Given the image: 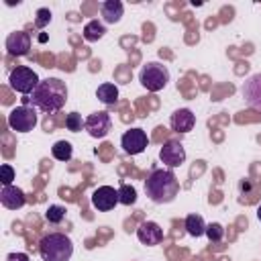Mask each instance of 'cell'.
Returning a JSON list of instances; mask_svg holds the SVG:
<instances>
[{
  "label": "cell",
  "mask_w": 261,
  "mask_h": 261,
  "mask_svg": "<svg viewBox=\"0 0 261 261\" xmlns=\"http://www.w3.org/2000/svg\"><path fill=\"white\" fill-rule=\"evenodd\" d=\"M96 96H98V100H100L102 104L112 106V104H116V100H118V88H116L114 84H110V82H104V84L98 86Z\"/></svg>",
  "instance_id": "obj_17"
},
{
  "label": "cell",
  "mask_w": 261,
  "mask_h": 261,
  "mask_svg": "<svg viewBox=\"0 0 261 261\" xmlns=\"http://www.w3.org/2000/svg\"><path fill=\"white\" fill-rule=\"evenodd\" d=\"M159 159H161V163L167 165V169L179 167L186 161V149H184V145L179 141L169 139V141L163 143V147L159 151Z\"/></svg>",
  "instance_id": "obj_8"
},
{
  "label": "cell",
  "mask_w": 261,
  "mask_h": 261,
  "mask_svg": "<svg viewBox=\"0 0 261 261\" xmlns=\"http://www.w3.org/2000/svg\"><path fill=\"white\" fill-rule=\"evenodd\" d=\"M39 75L31 69V67H27V65H18V67H14L12 71H10V75H8V84H10V88L14 90V92H18V94H33V90L39 86Z\"/></svg>",
  "instance_id": "obj_5"
},
{
  "label": "cell",
  "mask_w": 261,
  "mask_h": 261,
  "mask_svg": "<svg viewBox=\"0 0 261 261\" xmlns=\"http://www.w3.org/2000/svg\"><path fill=\"white\" fill-rule=\"evenodd\" d=\"M137 202V190L128 184H122L118 188V204H124V206H133Z\"/></svg>",
  "instance_id": "obj_23"
},
{
  "label": "cell",
  "mask_w": 261,
  "mask_h": 261,
  "mask_svg": "<svg viewBox=\"0 0 261 261\" xmlns=\"http://www.w3.org/2000/svg\"><path fill=\"white\" fill-rule=\"evenodd\" d=\"M6 261H31V259H29L27 253H10V255L6 257Z\"/></svg>",
  "instance_id": "obj_28"
},
{
  "label": "cell",
  "mask_w": 261,
  "mask_h": 261,
  "mask_svg": "<svg viewBox=\"0 0 261 261\" xmlns=\"http://www.w3.org/2000/svg\"><path fill=\"white\" fill-rule=\"evenodd\" d=\"M31 102H33L35 108H39L41 112H47V114H53V112L61 110L67 102L65 82H61L59 77L41 80L39 86L31 94Z\"/></svg>",
  "instance_id": "obj_1"
},
{
  "label": "cell",
  "mask_w": 261,
  "mask_h": 261,
  "mask_svg": "<svg viewBox=\"0 0 261 261\" xmlns=\"http://www.w3.org/2000/svg\"><path fill=\"white\" fill-rule=\"evenodd\" d=\"M186 230H188V234L190 237H202V234H206V222H204V218L200 216V214H188L186 216Z\"/></svg>",
  "instance_id": "obj_19"
},
{
  "label": "cell",
  "mask_w": 261,
  "mask_h": 261,
  "mask_svg": "<svg viewBox=\"0 0 261 261\" xmlns=\"http://www.w3.org/2000/svg\"><path fill=\"white\" fill-rule=\"evenodd\" d=\"M239 194H241V198H239L241 202L253 204L257 200V196H259V188H257V184L253 179H241L239 181Z\"/></svg>",
  "instance_id": "obj_18"
},
{
  "label": "cell",
  "mask_w": 261,
  "mask_h": 261,
  "mask_svg": "<svg viewBox=\"0 0 261 261\" xmlns=\"http://www.w3.org/2000/svg\"><path fill=\"white\" fill-rule=\"evenodd\" d=\"M100 14H102L104 22L116 24L124 14V6H122L120 0H106V2L100 4Z\"/></svg>",
  "instance_id": "obj_16"
},
{
  "label": "cell",
  "mask_w": 261,
  "mask_h": 261,
  "mask_svg": "<svg viewBox=\"0 0 261 261\" xmlns=\"http://www.w3.org/2000/svg\"><path fill=\"white\" fill-rule=\"evenodd\" d=\"M0 179L4 186H12V179H14V169L8 165V163H2L0 165Z\"/></svg>",
  "instance_id": "obj_27"
},
{
  "label": "cell",
  "mask_w": 261,
  "mask_h": 261,
  "mask_svg": "<svg viewBox=\"0 0 261 261\" xmlns=\"http://www.w3.org/2000/svg\"><path fill=\"white\" fill-rule=\"evenodd\" d=\"M51 155L57 159V161H69L71 155H73V147L69 141H57L53 147H51Z\"/></svg>",
  "instance_id": "obj_21"
},
{
  "label": "cell",
  "mask_w": 261,
  "mask_h": 261,
  "mask_svg": "<svg viewBox=\"0 0 261 261\" xmlns=\"http://www.w3.org/2000/svg\"><path fill=\"white\" fill-rule=\"evenodd\" d=\"M139 82L149 92H159L169 84V69L159 61H149L141 67Z\"/></svg>",
  "instance_id": "obj_4"
},
{
  "label": "cell",
  "mask_w": 261,
  "mask_h": 261,
  "mask_svg": "<svg viewBox=\"0 0 261 261\" xmlns=\"http://www.w3.org/2000/svg\"><path fill=\"white\" fill-rule=\"evenodd\" d=\"M169 124H171V128H173L175 133H179V135L190 133V130L194 128V124H196V114H194L190 108H177V110L171 114Z\"/></svg>",
  "instance_id": "obj_14"
},
{
  "label": "cell",
  "mask_w": 261,
  "mask_h": 261,
  "mask_svg": "<svg viewBox=\"0 0 261 261\" xmlns=\"http://www.w3.org/2000/svg\"><path fill=\"white\" fill-rule=\"evenodd\" d=\"M118 204V190L112 186H100L92 192V206L100 212H108Z\"/></svg>",
  "instance_id": "obj_10"
},
{
  "label": "cell",
  "mask_w": 261,
  "mask_h": 261,
  "mask_svg": "<svg viewBox=\"0 0 261 261\" xmlns=\"http://www.w3.org/2000/svg\"><path fill=\"white\" fill-rule=\"evenodd\" d=\"M31 49V35L24 31H14L6 37V51L14 57H22L27 55Z\"/></svg>",
  "instance_id": "obj_13"
},
{
  "label": "cell",
  "mask_w": 261,
  "mask_h": 261,
  "mask_svg": "<svg viewBox=\"0 0 261 261\" xmlns=\"http://www.w3.org/2000/svg\"><path fill=\"white\" fill-rule=\"evenodd\" d=\"M110 126H112L110 114L104 112V110L92 112V114L86 118V124H84V128L88 130V135L94 137V139H104V137L110 133Z\"/></svg>",
  "instance_id": "obj_9"
},
{
  "label": "cell",
  "mask_w": 261,
  "mask_h": 261,
  "mask_svg": "<svg viewBox=\"0 0 261 261\" xmlns=\"http://www.w3.org/2000/svg\"><path fill=\"white\" fill-rule=\"evenodd\" d=\"M179 192V181L173 169H153L145 179V194L155 204H169Z\"/></svg>",
  "instance_id": "obj_2"
},
{
  "label": "cell",
  "mask_w": 261,
  "mask_h": 261,
  "mask_svg": "<svg viewBox=\"0 0 261 261\" xmlns=\"http://www.w3.org/2000/svg\"><path fill=\"white\" fill-rule=\"evenodd\" d=\"M65 214H67L65 206L53 204V206H49V208H47V212H45V220H47L49 224H59V222H63V220H65Z\"/></svg>",
  "instance_id": "obj_22"
},
{
  "label": "cell",
  "mask_w": 261,
  "mask_h": 261,
  "mask_svg": "<svg viewBox=\"0 0 261 261\" xmlns=\"http://www.w3.org/2000/svg\"><path fill=\"white\" fill-rule=\"evenodd\" d=\"M137 239L147 247H155L163 241V228L153 220H145L137 228Z\"/></svg>",
  "instance_id": "obj_12"
},
{
  "label": "cell",
  "mask_w": 261,
  "mask_h": 261,
  "mask_svg": "<svg viewBox=\"0 0 261 261\" xmlns=\"http://www.w3.org/2000/svg\"><path fill=\"white\" fill-rule=\"evenodd\" d=\"M39 255L43 261H69L73 255V243L63 232H49L39 243Z\"/></svg>",
  "instance_id": "obj_3"
},
{
  "label": "cell",
  "mask_w": 261,
  "mask_h": 261,
  "mask_svg": "<svg viewBox=\"0 0 261 261\" xmlns=\"http://www.w3.org/2000/svg\"><path fill=\"white\" fill-rule=\"evenodd\" d=\"M104 33H106V27H104V22H100L98 18L88 20V22H86V27H84V39H86V41H90V43H94V41L102 39V37H104Z\"/></svg>",
  "instance_id": "obj_20"
},
{
  "label": "cell",
  "mask_w": 261,
  "mask_h": 261,
  "mask_svg": "<svg viewBox=\"0 0 261 261\" xmlns=\"http://www.w3.org/2000/svg\"><path fill=\"white\" fill-rule=\"evenodd\" d=\"M241 94H243L245 102H247L251 108H255V110L261 112V73L251 75V77L243 84Z\"/></svg>",
  "instance_id": "obj_11"
},
{
  "label": "cell",
  "mask_w": 261,
  "mask_h": 261,
  "mask_svg": "<svg viewBox=\"0 0 261 261\" xmlns=\"http://www.w3.org/2000/svg\"><path fill=\"white\" fill-rule=\"evenodd\" d=\"M257 218H259V222H261V204L257 206Z\"/></svg>",
  "instance_id": "obj_29"
},
{
  "label": "cell",
  "mask_w": 261,
  "mask_h": 261,
  "mask_svg": "<svg viewBox=\"0 0 261 261\" xmlns=\"http://www.w3.org/2000/svg\"><path fill=\"white\" fill-rule=\"evenodd\" d=\"M84 124H86V120H82V114H80V112H69V114L65 116V126H67V130H71V133H80V130L84 128Z\"/></svg>",
  "instance_id": "obj_25"
},
{
  "label": "cell",
  "mask_w": 261,
  "mask_h": 261,
  "mask_svg": "<svg viewBox=\"0 0 261 261\" xmlns=\"http://www.w3.org/2000/svg\"><path fill=\"white\" fill-rule=\"evenodd\" d=\"M0 202H2V206L8 208V210H18V208L24 206L27 196H24V192H22L20 188H16V186H2V190H0Z\"/></svg>",
  "instance_id": "obj_15"
},
{
  "label": "cell",
  "mask_w": 261,
  "mask_h": 261,
  "mask_svg": "<svg viewBox=\"0 0 261 261\" xmlns=\"http://www.w3.org/2000/svg\"><path fill=\"white\" fill-rule=\"evenodd\" d=\"M51 22V10L49 8H39L37 10V18H35V27L37 29H43Z\"/></svg>",
  "instance_id": "obj_26"
},
{
  "label": "cell",
  "mask_w": 261,
  "mask_h": 261,
  "mask_svg": "<svg viewBox=\"0 0 261 261\" xmlns=\"http://www.w3.org/2000/svg\"><path fill=\"white\" fill-rule=\"evenodd\" d=\"M37 112L35 108H29V106H16L10 110L8 114V126L16 133H29L37 126Z\"/></svg>",
  "instance_id": "obj_6"
},
{
  "label": "cell",
  "mask_w": 261,
  "mask_h": 261,
  "mask_svg": "<svg viewBox=\"0 0 261 261\" xmlns=\"http://www.w3.org/2000/svg\"><path fill=\"white\" fill-rule=\"evenodd\" d=\"M206 237L210 243H220L224 239V226L220 222H210L206 224Z\"/></svg>",
  "instance_id": "obj_24"
},
{
  "label": "cell",
  "mask_w": 261,
  "mask_h": 261,
  "mask_svg": "<svg viewBox=\"0 0 261 261\" xmlns=\"http://www.w3.org/2000/svg\"><path fill=\"white\" fill-rule=\"evenodd\" d=\"M147 145H149V137H147V133H145L143 128H130V130H126V133L120 137V147H122V151L128 153V155H139V153H143V151L147 149Z\"/></svg>",
  "instance_id": "obj_7"
}]
</instances>
